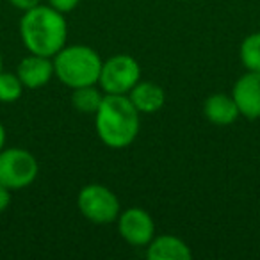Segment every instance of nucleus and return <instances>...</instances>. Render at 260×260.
I'll return each mask as SVG.
<instances>
[{"mask_svg":"<svg viewBox=\"0 0 260 260\" xmlns=\"http://www.w3.org/2000/svg\"><path fill=\"white\" fill-rule=\"evenodd\" d=\"M139 111L126 94H104L94 112V130L105 146L123 150L136 141L141 128Z\"/></svg>","mask_w":260,"mask_h":260,"instance_id":"obj_1","label":"nucleus"},{"mask_svg":"<svg viewBox=\"0 0 260 260\" xmlns=\"http://www.w3.org/2000/svg\"><path fill=\"white\" fill-rule=\"evenodd\" d=\"M20 38L29 54L54 57L66 45L68 23L64 15L50 6H36L23 11L20 20Z\"/></svg>","mask_w":260,"mask_h":260,"instance_id":"obj_2","label":"nucleus"},{"mask_svg":"<svg viewBox=\"0 0 260 260\" xmlns=\"http://www.w3.org/2000/svg\"><path fill=\"white\" fill-rule=\"evenodd\" d=\"M55 77L70 89L98 84L102 57L87 45H64L54 55Z\"/></svg>","mask_w":260,"mask_h":260,"instance_id":"obj_3","label":"nucleus"},{"mask_svg":"<svg viewBox=\"0 0 260 260\" xmlns=\"http://www.w3.org/2000/svg\"><path fill=\"white\" fill-rule=\"evenodd\" d=\"M77 207H79V212L94 224L116 223L121 212V205L116 192L102 184L84 185L77 196Z\"/></svg>","mask_w":260,"mask_h":260,"instance_id":"obj_4","label":"nucleus"},{"mask_svg":"<svg viewBox=\"0 0 260 260\" xmlns=\"http://www.w3.org/2000/svg\"><path fill=\"white\" fill-rule=\"evenodd\" d=\"M141 80V66L128 54L111 55L102 62L98 86L105 94H128Z\"/></svg>","mask_w":260,"mask_h":260,"instance_id":"obj_5","label":"nucleus"},{"mask_svg":"<svg viewBox=\"0 0 260 260\" xmlns=\"http://www.w3.org/2000/svg\"><path fill=\"white\" fill-rule=\"evenodd\" d=\"M40 173L38 159L25 148H4L0 152V184L11 191H22L34 184Z\"/></svg>","mask_w":260,"mask_h":260,"instance_id":"obj_6","label":"nucleus"},{"mask_svg":"<svg viewBox=\"0 0 260 260\" xmlns=\"http://www.w3.org/2000/svg\"><path fill=\"white\" fill-rule=\"evenodd\" d=\"M118 234L130 246H148V242L155 237V221L141 207H130V209L119 212L118 219Z\"/></svg>","mask_w":260,"mask_h":260,"instance_id":"obj_7","label":"nucleus"},{"mask_svg":"<svg viewBox=\"0 0 260 260\" xmlns=\"http://www.w3.org/2000/svg\"><path fill=\"white\" fill-rule=\"evenodd\" d=\"M232 96L241 116L248 119L260 118V72H246L235 80Z\"/></svg>","mask_w":260,"mask_h":260,"instance_id":"obj_8","label":"nucleus"},{"mask_svg":"<svg viewBox=\"0 0 260 260\" xmlns=\"http://www.w3.org/2000/svg\"><path fill=\"white\" fill-rule=\"evenodd\" d=\"M16 75L22 80L25 89H40L50 82L52 77H55L54 59L38 54H29L20 61L18 68H16Z\"/></svg>","mask_w":260,"mask_h":260,"instance_id":"obj_9","label":"nucleus"},{"mask_svg":"<svg viewBox=\"0 0 260 260\" xmlns=\"http://www.w3.org/2000/svg\"><path fill=\"white\" fill-rule=\"evenodd\" d=\"M146 256L150 260H191L192 251L184 239L171 234H162L148 242Z\"/></svg>","mask_w":260,"mask_h":260,"instance_id":"obj_10","label":"nucleus"},{"mask_svg":"<svg viewBox=\"0 0 260 260\" xmlns=\"http://www.w3.org/2000/svg\"><path fill=\"white\" fill-rule=\"evenodd\" d=\"M203 114L212 125L226 126L237 121L239 116H241V111H239L232 94L214 93L203 102Z\"/></svg>","mask_w":260,"mask_h":260,"instance_id":"obj_11","label":"nucleus"},{"mask_svg":"<svg viewBox=\"0 0 260 260\" xmlns=\"http://www.w3.org/2000/svg\"><path fill=\"white\" fill-rule=\"evenodd\" d=\"M126 96L134 104L139 114H153V112L160 111L166 104L164 89L152 80H139Z\"/></svg>","mask_w":260,"mask_h":260,"instance_id":"obj_12","label":"nucleus"},{"mask_svg":"<svg viewBox=\"0 0 260 260\" xmlns=\"http://www.w3.org/2000/svg\"><path fill=\"white\" fill-rule=\"evenodd\" d=\"M104 91L100 89L98 84H91V86L75 87L72 91V105L82 114H93L98 111L102 100H104Z\"/></svg>","mask_w":260,"mask_h":260,"instance_id":"obj_13","label":"nucleus"},{"mask_svg":"<svg viewBox=\"0 0 260 260\" xmlns=\"http://www.w3.org/2000/svg\"><path fill=\"white\" fill-rule=\"evenodd\" d=\"M239 59L246 72H260V32H251L242 40Z\"/></svg>","mask_w":260,"mask_h":260,"instance_id":"obj_14","label":"nucleus"},{"mask_svg":"<svg viewBox=\"0 0 260 260\" xmlns=\"http://www.w3.org/2000/svg\"><path fill=\"white\" fill-rule=\"evenodd\" d=\"M23 84L16 73L0 72V102L2 104H13L23 94Z\"/></svg>","mask_w":260,"mask_h":260,"instance_id":"obj_15","label":"nucleus"},{"mask_svg":"<svg viewBox=\"0 0 260 260\" xmlns=\"http://www.w3.org/2000/svg\"><path fill=\"white\" fill-rule=\"evenodd\" d=\"M79 4H80V0H48V6L57 9V11L62 13V15L72 13Z\"/></svg>","mask_w":260,"mask_h":260,"instance_id":"obj_16","label":"nucleus"},{"mask_svg":"<svg viewBox=\"0 0 260 260\" xmlns=\"http://www.w3.org/2000/svg\"><path fill=\"white\" fill-rule=\"evenodd\" d=\"M9 4H11L13 8L20 9V11H29V9L40 6L41 0H9Z\"/></svg>","mask_w":260,"mask_h":260,"instance_id":"obj_17","label":"nucleus"},{"mask_svg":"<svg viewBox=\"0 0 260 260\" xmlns=\"http://www.w3.org/2000/svg\"><path fill=\"white\" fill-rule=\"evenodd\" d=\"M11 189H8L6 185L0 184V214L8 210V207L11 205Z\"/></svg>","mask_w":260,"mask_h":260,"instance_id":"obj_18","label":"nucleus"},{"mask_svg":"<svg viewBox=\"0 0 260 260\" xmlns=\"http://www.w3.org/2000/svg\"><path fill=\"white\" fill-rule=\"evenodd\" d=\"M6 148V128H4V125L0 123V152Z\"/></svg>","mask_w":260,"mask_h":260,"instance_id":"obj_19","label":"nucleus"},{"mask_svg":"<svg viewBox=\"0 0 260 260\" xmlns=\"http://www.w3.org/2000/svg\"><path fill=\"white\" fill-rule=\"evenodd\" d=\"M0 72H2V54H0Z\"/></svg>","mask_w":260,"mask_h":260,"instance_id":"obj_20","label":"nucleus"}]
</instances>
